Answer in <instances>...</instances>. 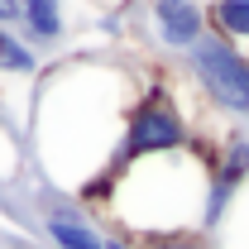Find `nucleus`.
Returning a JSON list of instances; mask_svg holds the SVG:
<instances>
[{
    "instance_id": "3",
    "label": "nucleus",
    "mask_w": 249,
    "mask_h": 249,
    "mask_svg": "<svg viewBox=\"0 0 249 249\" xmlns=\"http://www.w3.org/2000/svg\"><path fill=\"white\" fill-rule=\"evenodd\" d=\"M187 67H192V82L201 87V96L235 115V120H249V58L245 48L225 43L220 34H206L192 53H187Z\"/></svg>"
},
{
    "instance_id": "4",
    "label": "nucleus",
    "mask_w": 249,
    "mask_h": 249,
    "mask_svg": "<svg viewBox=\"0 0 249 249\" xmlns=\"http://www.w3.org/2000/svg\"><path fill=\"white\" fill-rule=\"evenodd\" d=\"M149 24L168 53H192L211 34L206 0H149Z\"/></svg>"
},
{
    "instance_id": "11",
    "label": "nucleus",
    "mask_w": 249,
    "mask_h": 249,
    "mask_svg": "<svg viewBox=\"0 0 249 249\" xmlns=\"http://www.w3.org/2000/svg\"><path fill=\"white\" fill-rule=\"evenodd\" d=\"M106 249H149V245H139V240H124V235H106Z\"/></svg>"
},
{
    "instance_id": "2",
    "label": "nucleus",
    "mask_w": 249,
    "mask_h": 249,
    "mask_svg": "<svg viewBox=\"0 0 249 249\" xmlns=\"http://www.w3.org/2000/svg\"><path fill=\"white\" fill-rule=\"evenodd\" d=\"M192 144V129H187L178 101L163 91V87H144V96L134 101L129 120H124L120 149L110 158V173L124 168V163H139V158H163V154H182ZM106 173V178H110Z\"/></svg>"
},
{
    "instance_id": "8",
    "label": "nucleus",
    "mask_w": 249,
    "mask_h": 249,
    "mask_svg": "<svg viewBox=\"0 0 249 249\" xmlns=\"http://www.w3.org/2000/svg\"><path fill=\"white\" fill-rule=\"evenodd\" d=\"M206 24L211 34H220L225 43H249V0H211L206 5Z\"/></svg>"
},
{
    "instance_id": "5",
    "label": "nucleus",
    "mask_w": 249,
    "mask_h": 249,
    "mask_svg": "<svg viewBox=\"0 0 249 249\" xmlns=\"http://www.w3.org/2000/svg\"><path fill=\"white\" fill-rule=\"evenodd\" d=\"M38 225L53 249H106V230L96 220H87L77 206H48Z\"/></svg>"
},
{
    "instance_id": "1",
    "label": "nucleus",
    "mask_w": 249,
    "mask_h": 249,
    "mask_svg": "<svg viewBox=\"0 0 249 249\" xmlns=\"http://www.w3.org/2000/svg\"><path fill=\"white\" fill-rule=\"evenodd\" d=\"M206 187H211V163L182 149V154L124 163L96 192H101L106 216L115 220L110 235L158 245V240H178V235H201Z\"/></svg>"
},
{
    "instance_id": "6",
    "label": "nucleus",
    "mask_w": 249,
    "mask_h": 249,
    "mask_svg": "<svg viewBox=\"0 0 249 249\" xmlns=\"http://www.w3.org/2000/svg\"><path fill=\"white\" fill-rule=\"evenodd\" d=\"M19 38L29 48H53L67 34V15H62V0H19Z\"/></svg>"
},
{
    "instance_id": "7",
    "label": "nucleus",
    "mask_w": 249,
    "mask_h": 249,
    "mask_svg": "<svg viewBox=\"0 0 249 249\" xmlns=\"http://www.w3.org/2000/svg\"><path fill=\"white\" fill-rule=\"evenodd\" d=\"M206 245L211 249H249V182L230 196V206H225L220 225L206 235Z\"/></svg>"
},
{
    "instance_id": "10",
    "label": "nucleus",
    "mask_w": 249,
    "mask_h": 249,
    "mask_svg": "<svg viewBox=\"0 0 249 249\" xmlns=\"http://www.w3.org/2000/svg\"><path fill=\"white\" fill-rule=\"evenodd\" d=\"M0 72L5 77H34L38 72V53L15 29H0Z\"/></svg>"
},
{
    "instance_id": "9",
    "label": "nucleus",
    "mask_w": 249,
    "mask_h": 249,
    "mask_svg": "<svg viewBox=\"0 0 249 249\" xmlns=\"http://www.w3.org/2000/svg\"><path fill=\"white\" fill-rule=\"evenodd\" d=\"M211 178L225 187H245L249 182V134H230L220 144L216 163H211Z\"/></svg>"
}]
</instances>
